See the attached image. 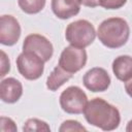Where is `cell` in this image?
Returning <instances> with one entry per match:
<instances>
[{"mask_svg":"<svg viewBox=\"0 0 132 132\" xmlns=\"http://www.w3.org/2000/svg\"><path fill=\"white\" fill-rule=\"evenodd\" d=\"M84 116L89 124L103 131H112L117 129L121 122L119 109L99 97L88 101L84 110Z\"/></svg>","mask_w":132,"mask_h":132,"instance_id":"cell-1","label":"cell"},{"mask_svg":"<svg viewBox=\"0 0 132 132\" xmlns=\"http://www.w3.org/2000/svg\"><path fill=\"white\" fill-rule=\"evenodd\" d=\"M130 28L126 20L122 18H109L98 27L97 36L100 42L108 48H119L129 39Z\"/></svg>","mask_w":132,"mask_h":132,"instance_id":"cell-2","label":"cell"},{"mask_svg":"<svg viewBox=\"0 0 132 132\" xmlns=\"http://www.w3.org/2000/svg\"><path fill=\"white\" fill-rule=\"evenodd\" d=\"M96 34L94 26L87 20H77L70 23L65 31L66 40L71 45L82 48L93 43Z\"/></svg>","mask_w":132,"mask_h":132,"instance_id":"cell-3","label":"cell"},{"mask_svg":"<svg viewBox=\"0 0 132 132\" xmlns=\"http://www.w3.org/2000/svg\"><path fill=\"white\" fill-rule=\"evenodd\" d=\"M61 108L69 114L82 113L88 103V97L86 93L76 86L66 88L59 98Z\"/></svg>","mask_w":132,"mask_h":132,"instance_id":"cell-4","label":"cell"},{"mask_svg":"<svg viewBox=\"0 0 132 132\" xmlns=\"http://www.w3.org/2000/svg\"><path fill=\"white\" fill-rule=\"evenodd\" d=\"M44 61L32 52L21 53L16 58V68L20 74L28 80L38 79L44 70Z\"/></svg>","mask_w":132,"mask_h":132,"instance_id":"cell-5","label":"cell"},{"mask_svg":"<svg viewBox=\"0 0 132 132\" xmlns=\"http://www.w3.org/2000/svg\"><path fill=\"white\" fill-rule=\"evenodd\" d=\"M87 59L88 56L85 48L70 44L62 51L58 65L65 71L73 74L85 67Z\"/></svg>","mask_w":132,"mask_h":132,"instance_id":"cell-6","label":"cell"},{"mask_svg":"<svg viewBox=\"0 0 132 132\" xmlns=\"http://www.w3.org/2000/svg\"><path fill=\"white\" fill-rule=\"evenodd\" d=\"M23 51L32 52L39 56L44 62H47L53 57L54 47L52 42L46 37L37 33H33L29 34L24 39Z\"/></svg>","mask_w":132,"mask_h":132,"instance_id":"cell-7","label":"cell"},{"mask_svg":"<svg viewBox=\"0 0 132 132\" xmlns=\"http://www.w3.org/2000/svg\"><path fill=\"white\" fill-rule=\"evenodd\" d=\"M21 36L19 21L10 14H3L0 18V43L3 45H14Z\"/></svg>","mask_w":132,"mask_h":132,"instance_id":"cell-8","label":"cell"},{"mask_svg":"<svg viewBox=\"0 0 132 132\" xmlns=\"http://www.w3.org/2000/svg\"><path fill=\"white\" fill-rule=\"evenodd\" d=\"M110 76L108 72L101 67H94L88 70L84 77V86L91 92H104L110 86Z\"/></svg>","mask_w":132,"mask_h":132,"instance_id":"cell-9","label":"cell"},{"mask_svg":"<svg viewBox=\"0 0 132 132\" xmlns=\"http://www.w3.org/2000/svg\"><path fill=\"white\" fill-rule=\"evenodd\" d=\"M23 95V86L14 77H7L1 80L0 98L5 103H15Z\"/></svg>","mask_w":132,"mask_h":132,"instance_id":"cell-10","label":"cell"},{"mask_svg":"<svg viewBox=\"0 0 132 132\" xmlns=\"http://www.w3.org/2000/svg\"><path fill=\"white\" fill-rule=\"evenodd\" d=\"M80 0H52L51 7L54 14L61 20L76 15L80 10Z\"/></svg>","mask_w":132,"mask_h":132,"instance_id":"cell-11","label":"cell"},{"mask_svg":"<svg viewBox=\"0 0 132 132\" xmlns=\"http://www.w3.org/2000/svg\"><path fill=\"white\" fill-rule=\"evenodd\" d=\"M112 72L121 81H127L132 77V57L122 55L117 57L112 62Z\"/></svg>","mask_w":132,"mask_h":132,"instance_id":"cell-12","label":"cell"},{"mask_svg":"<svg viewBox=\"0 0 132 132\" xmlns=\"http://www.w3.org/2000/svg\"><path fill=\"white\" fill-rule=\"evenodd\" d=\"M72 75H73L72 73L65 71L62 67L57 65L46 78V88L53 92L57 91L66 81H68L72 77Z\"/></svg>","mask_w":132,"mask_h":132,"instance_id":"cell-13","label":"cell"},{"mask_svg":"<svg viewBox=\"0 0 132 132\" xmlns=\"http://www.w3.org/2000/svg\"><path fill=\"white\" fill-rule=\"evenodd\" d=\"M18 4L25 13L35 14L43 9L45 0H18Z\"/></svg>","mask_w":132,"mask_h":132,"instance_id":"cell-14","label":"cell"},{"mask_svg":"<svg viewBox=\"0 0 132 132\" xmlns=\"http://www.w3.org/2000/svg\"><path fill=\"white\" fill-rule=\"evenodd\" d=\"M24 131H37V132H48L51 131L50 126L47 125L46 122L41 121L39 119H29L25 122L23 126Z\"/></svg>","mask_w":132,"mask_h":132,"instance_id":"cell-15","label":"cell"},{"mask_svg":"<svg viewBox=\"0 0 132 132\" xmlns=\"http://www.w3.org/2000/svg\"><path fill=\"white\" fill-rule=\"evenodd\" d=\"M60 132H68V131H87V129L75 120H67L62 123L59 128Z\"/></svg>","mask_w":132,"mask_h":132,"instance_id":"cell-16","label":"cell"},{"mask_svg":"<svg viewBox=\"0 0 132 132\" xmlns=\"http://www.w3.org/2000/svg\"><path fill=\"white\" fill-rule=\"evenodd\" d=\"M127 0H99V5L105 9H119L126 4Z\"/></svg>","mask_w":132,"mask_h":132,"instance_id":"cell-17","label":"cell"},{"mask_svg":"<svg viewBox=\"0 0 132 132\" xmlns=\"http://www.w3.org/2000/svg\"><path fill=\"white\" fill-rule=\"evenodd\" d=\"M1 131L6 132V131H11L14 132L16 131V126L14 124V122L6 117H1Z\"/></svg>","mask_w":132,"mask_h":132,"instance_id":"cell-18","label":"cell"},{"mask_svg":"<svg viewBox=\"0 0 132 132\" xmlns=\"http://www.w3.org/2000/svg\"><path fill=\"white\" fill-rule=\"evenodd\" d=\"M10 70V62L9 59L7 57V55L5 54L4 51H1V73L0 76L3 77L6 75L7 72H9Z\"/></svg>","mask_w":132,"mask_h":132,"instance_id":"cell-19","label":"cell"},{"mask_svg":"<svg viewBox=\"0 0 132 132\" xmlns=\"http://www.w3.org/2000/svg\"><path fill=\"white\" fill-rule=\"evenodd\" d=\"M80 2L87 7H96L99 5V0H80Z\"/></svg>","mask_w":132,"mask_h":132,"instance_id":"cell-20","label":"cell"},{"mask_svg":"<svg viewBox=\"0 0 132 132\" xmlns=\"http://www.w3.org/2000/svg\"><path fill=\"white\" fill-rule=\"evenodd\" d=\"M125 90L127 92V94L132 97V77L129 78L127 81H125Z\"/></svg>","mask_w":132,"mask_h":132,"instance_id":"cell-21","label":"cell"},{"mask_svg":"<svg viewBox=\"0 0 132 132\" xmlns=\"http://www.w3.org/2000/svg\"><path fill=\"white\" fill-rule=\"evenodd\" d=\"M126 131L127 132H132V120H130L127 124V127H126Z\"/></svg>","mask_w":132,"mask_h":132,"instance_id":"cell-22","label":"cell"}]
</instances>
